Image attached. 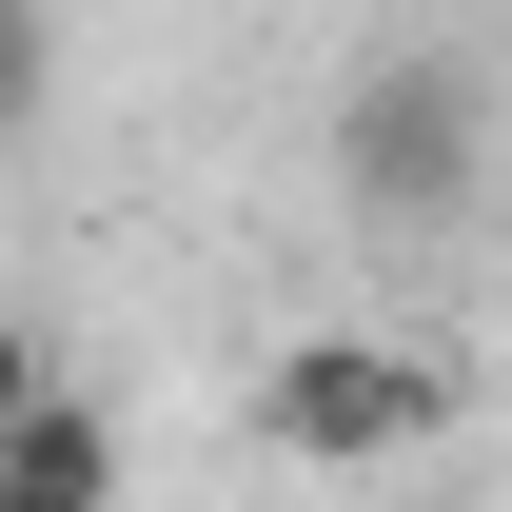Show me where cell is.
<instances>
[{
  "label": "cell",
  "mask_w": 512,
  "mask_h": 512,
  "mask_svg": "<svg viewBox=\"0 0 512 512\" xmlns=\"http://www.w3.org/2000/svg\"><path fill=\"white\" fill-rule=\"evenodd\" d=\"M335 197L375 217V237H453L473 197H493V79L473 60H375L355 99H335Z\"/></svg>",
  "instance_id": "6da1fadb"
},
{
  "label": "cell",
  "mask_w": 512,
  "mask_h": 512,
  "mask_svg": "<svg viewBox=\"0 0 512 512\" xmlns=\"http://www.w3.org/2000/svg\"><path fill=\"white\" fill-rule=\"evenodd\" d=\"M0 512H119V414L99 394H40L0 434Z\"/></svg>",
  "instance_id": "3957f363"
},
{
  "label": "cell",
  "mask_w": 512,
  "mask_h": 512,
  "mask_svg": "<svg viewBox=\"0 0 512 512\" xmlns=\"http://www.w3.org/2000/svg\"><path fill=\"white\" fill-rule=\"evenodd\" d=\"M40 394H60V355H40V335L0 316V434H20V414H40Z\"/></svg>",
  "instance_id": "5b68a950"
},
{
  "label": "cell",
  "mask_w": 512,
  "mask_h": 512,
  "mask_svg": "<svg viewBox=\"0 0 512 512\" xmlns=\"http://www.w3.org/2000/svg\"><path fill=\"white\" fill-rule=\"evenodd\" d=\"M453 375L414 335H276L256 355V453H296V473H394V453H434Z\"/></svg>",
  "instance_id": "7a4b0ae2"
},
{
  "label": "cell",
  "mask_w": 512,
  "mask_h": 512,
  "mask_svg": "<svg viewBox=\"0 0 512 512\" xmlns=\"http://www.w3.org/2000/svg\"><path fill=\"white\" fill-rule=\"evenodd\" d=\"M40 99H60V20H40V0H0V158L40 138Z\"/></svg>",
  "instance_id": "277c9868"
}]
</instances>
